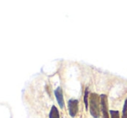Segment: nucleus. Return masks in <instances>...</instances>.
I'll list each match as a JSON object with an SVG mask.
<instances>
[{
  "mask_svg": "<svg viewBox=\"0 0 127 118\" xmlns=\"http://www.w3.org/2000/svg\"><path fill=\"white\" fill-rule=\"evenodd\" d=\"M55 96L56 98L57 102H58L59 106L62 109L64 108V99H63V94H62V89L61 87H58L55 90Z\"/></svg>",
  "mask_w": 127,
  "mask_h": 118,
  "instance_id": "nucleus-4",
  "label": "nucleus"
},
{
  "mask_svg": "<svg viewBox=\"0 0 127 118\" xmlns=\"http://www.w3.org/2000/svg\"><path fill=\"white\" fill-rule=\"evenodd\" d=\"M122 118H127V99L126 100V102H125L124 107H123Z\"/></svg>",
  "mask_w": 127,
  "mask_h": 118,
  "instance_id": "nucleus-8",
  "label": "nucleus"
},
{
  "mask_svg": "<svg viewBox=\"0 0 127 118\" xmlns=\"http://www.w3.org/2000/svg\"><path fill=\"white\" fill-rule=\"evenodd\" d=\"M99 104H100V96L95 93L90 95L89 99V106H90V114L93 117H99Z\"/></svg>",
  "mask_w": 127,
  "mask_h": 118,
  "instance_id": "nucleus-1",
  "label": "nucleus"
},
{
  "mask_svg": "<svg viewBox=\"0 0 127 118\" xmlns=\"http://www.w3.org/2000/svg\"><path fill=\"white\" fill-rule=\"evenodd\" d=\"M100 108L103 114V118H109L108 111V101H107L106 95H101L100 96Z\"/></svg>",
  "mask_w": 127,
  "mask_h": 118,
  "instance_id": "nucleus-2",
  "label": "nucleus"
},
{
  "mask_svg": "<svg viewBox=\"0 0 127 118\" xmlns=\"http://www.w3.org/2000/svg\"><path fill=\"white\" fill-rule=\"evenodd\" d=\"M49 118H60L59 111L55 106H52L50 113H49Z\"/></svg>",
  "mask_w": 127,
  "mask_h": 118,
  "instance_id": "nucleus-5",
  "label": "nucleus"
},
{
  "mask_svg": "<svg viewBox=\"0 0 127 118\" xmlns=\"http://www.w3.org/2000/svg\"><path fill=\"white\" fill-rule=\"evenodd\" d=\"M88 96H89V90L88 89H86L85 90V95H84V103L86 105V109H88Z\"/></svg>",
  "mask_w": 127,
  "mask_h": 118,
  "instance_id": "nucleus-6",
  "label": "nucleus"
},
{
  "mask_svg": "<svg viewBox=\"0 0 127 118\" xmlns=\"http://www.w3.org/2000/svg\"><path fill=\"white\" fill-rule=\"evenodd\" d=\"M78 105L79 101L78 100L71 99L67 103V107H68V112L70 117H74L76 116L77 112H78Z\"/></svg>",
  "mask_w": 127,
  "mask_h": 118,
  "instance_id": "nucleus-3",
  "label": "nucleus"
},
{
  "mask_svg": "<svg viewBox=\"0 0 127 118\" xmlns=\"http://www.w3.org/2000/svg\"><path fill=\"white\" fill-rule=\"evenodd\" d=\"M110 116L111 118H120L119 117V112L118 110H110Z\"/></svg>",
  "mask_w": 127,
  "mask_h": 118,
  "instance_id": "nucleus-7",
  "label": "nucleus"
}]
</instances>
